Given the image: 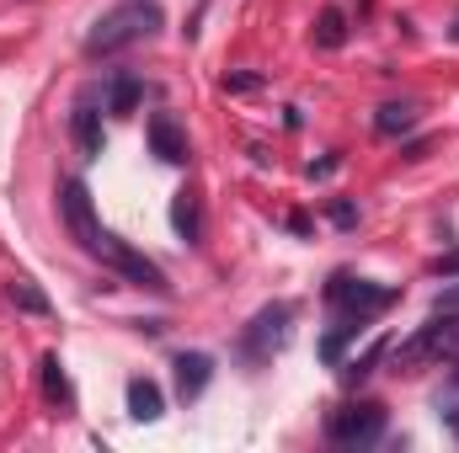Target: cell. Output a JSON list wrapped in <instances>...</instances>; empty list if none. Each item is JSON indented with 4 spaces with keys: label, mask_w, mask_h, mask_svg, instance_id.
Returning <instances> with one entry per match:
<instances>
[{
    "label": "cell",
    "mask_w": 459,
    "mask_h": 453,
    "mask_svg": "<svg viewBox=\"0 0 459 453\" xmlns=\"http://www.w3.org/2000/svg\"><path fill=\"white\" fill-rule=\"evenodd\" d=\"M374 128L379 133H406V128H417V102H385L379 113H374Z\"/></svg>",
    "instance_id": "15"
},
{
    "label": "cell",
    "mask_w": 459,
    "mask_h": 453,
    "mask_svg": "<svg viewBox=\"0 0 459 453\" xmlns=\"http://www.w3.org/2000/svg\"><path fill=\"white\" fill-rule=\"evenodd\" d=\"M316 43H321V48H342L347 43V16L337 11V5L321 11V21H316Z\"/></svg>",
    "instance_id": "16"
},
{
    "label": "cell",
    "mask_w": 459,
    "mask_h": 453,
    "mask_svg": "<svg viewBox=\"0 0 459 453\" xmlns=\"http://www.w3.org/2000/svg\"><path fill=\"white\" fill-rule=\"evenodd\" d=\"M38 368H43V395H48V400H59V406H70V379H65V363L48 352Z\"/></svg>",
    "instance_id": "17"
},
{
    "label": "cell",
    "mask_w": 459,
    "mask_h": 453,
    "mask_svg": "<svg viewBox=\"0 0 459 453\" xmlns=\"http://www.w3.org/2000/svg\"><path fill=\"white\" fill-rule=\"evenodd\" d=\"M326 438H332L337 449H368V443H379V438H385V406L363 400V406H342V411H332Z\"/></svg>",
    "instance_id": "4"
},
{
    "label": "cell",
    "mask_w": 459,
    "mask_h": 453,
    "mask_svg": "<svg viewBox=\"0 0 459 453\" xmlns=\"http://www.w3.org/2000/svg\"><path fill=\"white\" fill-rule=\"evenodd\" d=\"M171 225H177V235H182L187 245L204 240V214H198V198H193V192H177V203H171Z\"/></svg>",
    "instance_id": "14"
},
{
    "label": "cell",
    "mask_w": 459,
    "mask_h": 453,
    "mask_svg": "<svg viewBox=\"0 0 459 453\" xmlns=\"http://www.w3.org/2000/svg\"><path fill=\"white\" fill-rule=\"evenodd\" d=\"M59 214H65L70 235L81 240V251H97L102 225H97V214H91V192H86V182H81V176H70V182L59 187Z\"/></svg>",
    "instance_id": "7"
},
{
    "label": "cell",
    "mask_w": 459,
    "mask_h": 453,
    "mask_svg": "<svg viewBox=\"0 0 459 453\" xmlns=\"http://www.w3.org/2000/svg\"><path fill=\"white\" fill-rule=\"evenodd\" d=\"M326 299L342 310V315H379L390 299H395V288H379V283H368V278H347V272H337L332 283H326Z\"/></svg>",
    "instance_id": "6"
},
{
    "label": "cell",
    "mask_w": 459,
    "mask_h": 453,
    "mask_svg": "<svg viewBox=\"0 0 459 453\" xmlns=\"http://www.w3.org/2000/svg\"><path fill=\"white\" fill-rule=\"evenodd\" d=\"M390 357H395V368H417V363H428V357L455 363L459 357V310H433V321H428L411 341H401Z\"/></svg>",
    "instance_id": "2"
},
{
    "label": "cell",
    "mask_w": 459,
    "mask_h": 453,
    "mask_svg": "<svg viewBox=\"0 0 459 453\" xmlns=\"http://www.w3.org/2000/svg\"><path fill=\"white\" fill-rule=\"evenodd\" d=\"M444 422L455 427V438H459V411H455V406H444Z\"/></svg>",
    "instance_id": "22"
},
{
    "label": "cell",
    "mask_w": 459,
    "mask_h": 453,
    "mask_svg": "<svg viewBox=\"0 0 459 453\" xmlns=\"http://www.w3.org/2000/svg\"><path fill=\"white\" fill-rule=\"evenodd\" d=\"M289 321H294L289 304H267V310H256V321H251L246 337H240L246 363H267L273 352H283V341H289Z\"/></svg>",
    "instance_id": "5"
},
{
    "label": "cell",
    "mask_w": 459,
    "mask_h": 453,
    "mask_svg": "<svg viewBox=\"0 0 459 453\" xmlns=\"http://www.w3.org/2000/svg\"><path fill=\"white\" fill-rule=\"evenodd\" d=\"M139 97H144V86H139V75H128V70H117L113 81H108V91H102V102H108V113L128 117L139 107Z\"/></svg>",
    "instance_id": "13"
},
{
    "label": "cell",
    "mask_w": 459,
    "mask_h": 453,
    "mask_svg": "<svg viewBox=\"0 0 459 453\" xmlns=\"http://www.w3.org/2000/svg\"><path fill=\"white\" fill-rule=\"evenodd\" d=\"M155 32H160V5L155 0H123L108 16H97V27L86 32V54L102 59V54H117L128 43H144Z\"/></svg>",
    "instance_id": "1"
},
{
    "label": "cell",
    "mask_w": 459,
    "mask_h": 453,
    "mask_svg": "<svg viewBox=\"0 0 459 453\" xmlns=\"http://www.w3.org/2000/svg\"><path fill=\"white\" fill-rule=\"evenodd\" d=\"M326 219H332L337 229H352V225H358V209H352L347 198H337V203H326Z\"/></svg>",
    "instance_id": "18"
},
{
    "label": "cell",
    "mask_w": 459,
    "mask_h": 453,
    "mask_svg": "<svg viewBox=\"0 0 459 453\" xmlns=\"http://www.w3.org/2000/svg\"><path fill=\"white\" fill-rule=\"evenodd\" d=\"M433 272H438V278H455V272H459V256H438V261H433Z\"/></svg>",
    "instance_id": "21"
},
{
    "label": "cell",
    "mask_w": 459,
    "mask_h": 453,
    "mask_svg": "<svg viewBox=\"0 0 459 453\" xmlns=\"http://www.w3.org/2000/svg\"><path fill=\"white\" fill-rule=\"evenodd\" d=\"M150 150H155L166 166H182V160H187V139H182V128H177L171 113H150Z\"/></svg>",
    "instance_id": "8"
},
{
    "label": "cell",
    "mask_w": 459,
    "mask_h": 453,
    "mask_svg": "<svg viewBox=\"0 0 459 453\" xmlns=\"http://www.w3.org/2000/svg\"><path fill=\"white\" fill-rule=\"evenodd\" d=\"M433 310H459V283H444V294L433 299Z\"/></svg>",
    "instance_id": "19"
},
{
    "label": "cell",
    "mask_w": 459,
    "mask_h": 453,
    "mask_svg": "<svg viewBox=\"0 0 459 453\" xmlns=\"http://www.w3.org/2000/svg\"><path fill=\"white\" fill-rule=\"evenodd\" d=\"M455 38H459V27H455Z\"/></svg>",
    "instance_id": "24"
},
{
    "label": "cell",
    "mask_w": 459,
    "mask_h": 453,
    "mask_svg": "<svg viewBox=\"0 0 459 453\" xmlns=\"http://www.w3.org/2000/svg\"><path fill=\"white\" fill-rule=\"evenodd\" d=\"M160 411H166L160 384H155V379H128V416H134V422H155Z\"/></svg>",
    "instance_id": "12"
},
{
    "label": "cell",
    "mask_w": 459,
    "mask_h": 453,
    "mask_svg": "<svg viewBox=\"0 0 459 453\" xmlns=\"http://www.w3.org/2000/svg\"><path fill=\"white\" fill-rule=\"evenodd\" d=\"M70 133H75V144H81L86 160H102V113H97L91 102H81V107L70 113Z\"/></svg>",
    "instance_id": "10"
},
{
    "label": "cell",
    "mask_w": 459,
    "mask_h": 453,
    "mask_svg": "<svg viewBox=\"0 0 459 453\" xmlns=\"http://www.w3.org/2000/svg\"><path fill=\"white\" fill-rule=\"evenodd\" d=\"M455 384H459V357H455Z\"/></svg>",
    "instance_id": "23"
},
{
    "label": "cell",
    "mask_w": 459,
    "mask_h": 453,
    "mask_svg": "<svg viewBox=\"0 0 459 453\" xmlns=\"http://www.w3.org/2000/svg\"><path fill=\"white\" fill-rule=\"evenodd\" d=\"M209 379H214V357L209 352H182L177 357V395L182 400H198L209 389Z\"/></svg>",
    "instance_id": "9"
},
{
    "label": "cell",
    "mask_w": 459,
    "mask_h": 453,
    "mask_svg": "<svg viewBox=\"0 0 459 453\" xmlns=\"http://www.w3.org/2000/svg\"><path fill=\"white\" fill-rule=\"evenodd\" d=\"M256 86V75H225V91H251Z\"/></svg>",
    "instance_id": "20"
},
{
    "label": "cell",
    "mask_w": 459,
    "mask_h": 453,
    "mask_svg": "<svg viewBox=\"0 0 459 453\" xmlns=\"http://www.w3.org/2000/svg\"><path fill=\"white\" fill-rule=\"evenodd\" d=\"M5 299H11L22 315H38V321H48V315H54V299H48L32 278H11V283H5Z\"/></svg>",
    "instance_id": "11"
},
{
    "label": "cell",
    "mask_w": 459,
    "mask_h": 453,
    "mask_svg": "<svg viewBox=\"0 0 459 453\" xmlns=\"http://www.w3.org/2000/svg\"><path fill=\"white\" fill-rule=\"evenodd\" d=\"M91 256H102L117 278H128L134 288H150V294H166V288H171V283H166V272H160V267H155L144 251H134L128 240H117V235H102Z\"/></svg>",
    "instance_id": "3"
}]
</instances>
